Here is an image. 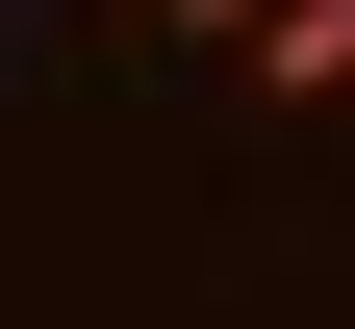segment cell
Listing matches in <instances>:
<instances>
[{"label": "cell", "mask_w": 355, "mask_h": 329, "mask_svg": "<svg viewBox=\"0 0 355 329\" xmlns=\"http://www.w3.org/2000/svg\"><path fill=\"white\" fill-rule=\"evenodd\" d=\"M153 26H178V51H254V26H279V0H153Z\"/></svg>", "instance_id": "2"}, {"label": "cell", "mask_w": 355, "mask_h": 329, "mask_svg": "<svg viewBox=\"0 0 355 329\" xmlns=\"http://www.w3.org/2000/svg\"><path fill=\"white\" fill-rule=\"evenodd\" d=\"M229 76H254V102H279V127H355V0H279V26H254Z\"/></svg>", "instance_id": "1"}]
</instances>
